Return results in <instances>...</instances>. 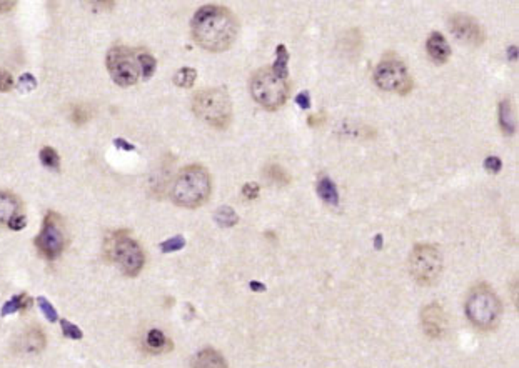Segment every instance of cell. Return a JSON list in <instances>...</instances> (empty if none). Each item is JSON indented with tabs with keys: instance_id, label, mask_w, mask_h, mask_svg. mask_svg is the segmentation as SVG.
<instances>
[{
	"instance_id": "obj_24",
	"label": "cell",
	"mask_w": 519,
	"mask_h": 368,
	"mask_svg": "<svg viewBox=\"0 0 519 368\" xmlns=\"http://www.w3.org/2000/svg\"><path fill=\"white\" fill-rule=\"evenodd\" d=\"M237 213L227 205L218 208V212H215V222L220 227H225V229H231V227L237 224Z\"/></svg>"
},
{
	"instance_id": "obj_38",
	"label": "cell",
	"mask_w": 519,
	"mask_h": 368,
	"mask_svg": "<svg viewBox=\"0 0 519 368\" xmlns=\"http://www.w3.org/2000/svg\"><path fill=\"white\" fill-rule=\"evenodd\" d=\"M114 145H115V147H119V148L127 150V152H129V150H135L134 145H132V144H129V142H125L124 139H115V140H114Z\"/></svg>"
},
{
	"instance_id": "obj_34",
	"label": "cell",
	"mask_w": 519,
	"mask_h": 368,
	"mask_svg": "<svg viewBox=\"0 0 519 368\" xmlns=\"http://www.w3.org/2000/svg\"><path fill=\"white\" fill-rule=\"evenodd\" d=\"M484 167H486L487 172L498 174V172L501 170V167H503V162H501L498 157H487L484 160Z\"/></svg>"
},
{
	"instance_id": "obj_26",
	"label": "cell",
	"mask_w": 519,
	"mask_h": 368,
	"mask_svg": "<svg viewBox=\"0 0 519 368\" xmlns=\"http://www.w3.org/2000/svg\"><path fill=\"white\" fill-rule=\"evenodd\" d=\"M156 58L147 52V50H142L141 52V67H142V77L144 79H149L152 74L156 72Z\"/></svg>"
},
{
	"instance_id": "obj_33",
	"label": "cell",
	"mask_w": 519,
	"mask_h": 368,
	"mask_svg": "<svg viewBox=\"0 0 519 368\" xmlns=\"http://www.w3.org/2000/svg\"><path fill=\"white\" fill-rule=\"evenodd\" d=\"M242 195L246 198H249V200L257 198V197H259V185H257L256 182L246 184V185H244V189H242Z\"/></svg>"
},
{
	"instance_id": "obj_6",
	"label": "cell",
	"mask_w": 519,
	"mask_h": 368,
	"mask_svg": "<svg viewBox=\"0 0 519 368\" xmlns=\"http://www.w3.org/2000/svg\"><path fill=\"white\" fill-rule=\"evenodd\" d=\"M249 89L252 99L269 112H276L277 108H281L287 102L289 92H291L289 82L276 75V72L270 67L259 69L252 75Z\"/></svg>"
},
{
	"instance_id": "obj_30",
	"label": "cell",
	"mask_w": 519,
	"mask_h": 368,
	"mask_svg": "<svg viewBox=\"0 0 519 368\" xmlns=\"http://www.w3.org/2000/svg\"><path fill=\"white\" fill-rule=\"evenodd\" d=\"M17 87H19L20 92H30V90H34L35 87H37V80H35L34 75L24 74L19 79V84H17Z\"/></svg>"
},
{
	"instance_id": "obj_13",
	"label": "cell",
	"mask_w": 519,
	"mask_h": 368,
	"mask_svg": "<svg viewBox=\"0 0 519 368\" xmlns=\"http://www.w3.org/2000/svg\"><path fill=\"white\" fill-rule=\"evenodd\" d=\"M45 345H47V340H45L44 331L37 329V326H32V329H27L15 340L13 348L19 353H24V355H37L45 348Z\"/></svg>"
},
{
	"instance_id": "obj_3",
	"label": "cell",
	"mask_w": 519,
	"mask_h": 368,
	"mask_svg": "<svg viewBox=\"0 0 519 368\" xmlns=\"http://www.w3.org/2000/svg\"><path fill=\"white\" fill-rule=\"evenodd\" d=\"M104 255L127 277L139 275L146 265V253L127 230L112 231L104 242Z\"/></svg>"
},
{
	"instance_id": "obj_29",
	"label": "cell",
	"mask_w": 519,
	"mask_h": 368,
	"mask_svg": "<svg viewBox=\"0 0 519 368\" xmlns=\"http://www.w3.org/2000/svg\"><path fill=\"white\" fill-rule=\"evenodd\" d=\"M184 245H186V240H184V237H180V235H177V237H173L170 240H167V242L162 243L161 245V250L164 253H167V252H175V250L184 248Z\"/></svg>"
},
{
	"instance_id": "obj_4",
	"label": "cell",
	"mask_w": 519,
	"mask_h": 368,
	"mask_svg": "<svg viewBox=\"0 0 519 368\" xmlns=\"http://www.w3.org/2000/svg\"><path fill=\"white\" fill-rule=\"evenodd\" d=\"M464 310L469 322L482 331H491L499 325L503 317V303L487 284H477L469 290Z\"/></svg>"
},
{
	"instance_id": "obj_5",
	"label": "cell",
	"mask_w": 519,
	"mask_h": 368,
	"mask_svg": "<svg viewBox=\"0 0 519 368\" xmlns=\"http://www.w3.org/2000/svg\"><path fill=\"white\" fill-rule=\"evenodd\" d=\"M192 110L214 129H227L232 120V102L224 89H204L192 97Z\"/></svg>"
},
{
	"instance_id": "obj_28",
	"label": "cell",
	"mask_w": 519,
	"mask_h": 368,
	"mask_svg": "<svg viewBox=\"0 0 519 368\" xmlns=\"http://www.w3.org/2000/svg\"><path fill=\"white\" fill-rule=\"evenodd\" d=\"M37 302H39V307H40V310H42L45 319H47L49 322H52V324L54 322H57V312H56V308L52 307V303H49L44 297H39Z\"/></svg>"
},
{
	"instance_id": "obj_1",
	"label": "cell",
	"mask_w": 519,
	"mask_h": 368,
	"mask_svg": "<svg viewBox=\"0 0 519 368\" xmlns=\"http://www.w3.org/2000/svg\"><path fill=\"white\" fill-rule=\"evenodd\" d=\"M191 30L199 47L209 52H224L237 40L239 20L227 7L211 4L196 12Z\"/></svg>"
},
{
	"instance_id": "obj_22",
	"label": "cell",
	"mask_w": 519,
	"mask_h": 368,
	"mask_svg": "<svg viewBox=\"0 0 519 368\" xmlns=\"http://www.w3.org/2000/svg\"><path fill=\"white\" fill-rule=\"evenodd\" d=\"M196 79H197V72L194 69H191V67H184V69L175 72L174 84L177 85V87L191 89L194 85V82H196Z\"/></svg>"
},
{
	"instance_id": "obj_21",
	"label": "cell",
	"mask_w": 519,
	"mask_h": 368,
	"mask_svg": "<svg viewBox=\"0 0 519 368\" xmlns=\"http://www.w3.org/2000/svg\"><path fill=\"white\" fill-rule=\"evenodd\" d=\"M287 65H289V52L286 45L281 44L276 50V62H274V65L270 67V69L276 72V75L281 77V79L287 80Z\"/></svg>"
},
{
	"instance_id": "obj_7",
	"label": "cell",
	"mask_w": 519,
	"mask_h": 368,
	"mask_svg": "<svg viewBox=\"0 0 519 368\" xmlns=\"http://www.w3.org/2000/svg\"><path fill=\"white\" fill-rule=\"evenodd\" d=\"M141 52L142 49H127V47H112L107 53V70L120 87H130L135 85L142 77L141 67Z\"/></svg>"
},
{
	"instance_id": "obj_42",
	"label": "cell",
	"mask_w": 519,
	"mask_h": 368,
	"mask_svg": "<svg viewBox=\"0 0 519 368\" xmlns=\"http://www.w3.org/2000/svg\"><path fill=\"white\" fill-rule=\"evenodd\" d=\"M381 240H382L381 235H377V237H376V248H381Z\"/></svg>"
},
{
	"instance_id": "obj_16",
	"label": "cell",
	"mask_w": 519,
	"mask_h": 368,
	"mask_svg": "<svg viewBox=\"0 0 519 368\" xmlns=\"http://www.w3.org/2000/svg\"><path fill=\"white\" fill-rule=\"evenodd\" d=\"M191 368H229V365L218 350L204 348L192 358Z\"/></svg>"
},
{
	"instance_id": "obj_41",
	"label": "cell",
	"mask_w": 519,
	"mask_h": 368,
	"mask_svg": "<svg viewBox=\"0 0 519 368\" xmlns=\"http://www.w3.org/2000/svg\"><path fill=\"white\" fill-rule=\"evenodd\" d=\"M516 57H518V49L513 45V47H509V58H511V61H514V58H516Z\"/></svg>"
},
{
	"instance_id": "obj_37",
	"label": "cell",
	"mask_w": 519,
	"mask_h": 368,
	"mask_svg": "<svg viewBox=\"0 0 519 368\" xmlns=\"http://www.w3.org/2000/svg\"><path fill=\"white\" fill-rule=\"evenodd\" d=\"M324 122H326V113L324 112H318V113H314V115L309 117V125H313V127L323 125Z\"/></svg>"
},
{
	"instance_id": "obj_32",
	"label": "cell",
	"mask_w": 519,
	"mask_h": 368,
	"mask_svg": "<svg viewBox=\"0 0 519 368\" xmlns=\"http://www.w3.org/2000/svg\"><path fill=\"white\" fill-rule=\"evenodd\" d=\"M13 87V77L7 70L0 69V92H8Z\"/></svg>"
},
{
	"instance_id": "obj_11",
	"label": "cell",
	"mask_w": 519,
	"mask_h": 368,
	"mask_svg": "<svg viewBox=\"0 0 519 368\" xmlns=\"http://www.w3.org/2000/svg\"><path fill=\"white\" fill-rule=\"evenodd\" d=\"M449 27L456 39L463 40V42L469 45L480 47V45L486 42V34L482 27L477 24V20L473 19L471 15H466V13H456V15L451 17Z\"/></svg>"
},
{
	"instance_id": "obj_35",
	"label": "cell",
	"mask_w": 519,
	"mask_h": 368,
	"mask_svg": "<svg viewBox=\"0 0 519 368\" xmlns=\"http://www.w3.org/2000/svg\"><path fill=\"white\" fill-rule=\"evenodd\" d=\"M25 225H27L25 215H24V213H20V215H17L15 219L11 220V224H8L7 227H8V229H12V230H22Z\"/></svg>"
},
{
	"instance_id": "obj_2",
	"label": "cell",
	"mask_w": 519,
	"mask_h": 368,
	"mask_svg": "<svg viewBox=\"0 0 519 368\" xmlns=\"http://www.w3.org/2000/svg\"><path fill=\"white\" fill-rule=\"evenodd\" d=\"M212 192L211 174L202 165H187L175 175L170 185V200L184 208H197L209 200Z\"/></svg>"
},
{
	"instance_id": "obj_8",
	"label": "cell",
	"mask_w": 519,
	"mask_h": 368,
	"mask_svg": "<svg viewBox=\"0 0 519 368\" xmlns=\"http://www.w3.org/2000/svg\"><path fill=\"white\" fill-rule=\"evenodd\" d=\"M409 272L423 287L437 284L442 274V255L439 248L431 243L414 245L409 255Z\"/></svg>"
},
{
	"instance_id": "obj_9",
	"label": "cell",
	"mask_w": 519,
	"mask_h": 368,
	"mask_svg": "<svg viewBox=\"0 0 519 368\" xmlns=\"http://www.w3.org/2000/svg\"><path fill=\"white\" fill-rule=\"evenodd\" d=\"M67 243V231L62 217L56 212H49L45 215L42 229L35 239V247L49 260H54L64 252Z\"/></svg>"
},
{
	"instance_id": "obj_31",
	"label": "cell",
	"mask_w": 519,
	"mask_h": 368,
	"mask_svg": "<svg viewBox=\"0 0 519 368\" xmlns=\"http://www.w3.org/2000/svg\"><path fill=\"white\" fill-rule=\"evenodd\" d=\"M89 119H90V113L87 108H84L82 106H77L74 110H72V122H74V124L84 125Z\"/></svg>"
},
{
	"instance_id": "obj_25",
	"label": "cell",
	"mask_w": 519,
	"mask_h": 368,
	"mask_svg": "<svg viewBox=\"0 0 519 368\" xmlns=\"http://www.w3.org/2000/svg\"><path fill=\"white\" fill-rule=\"evenodd\" d=\"M40 162L44 163L49 169H58V163H61V157L52 147H44L40 150Z\"/></svg>"
},
{
	"instance_id": "obj_18",
	"label": "cell",
	"mask_w": 519,
	"mask_h": 368,
	"mask_svg": "<svg viewBox=\"0 0 519 368\" xmlns=\"http://www.w3.org/2000/svg\"><path fill=\"white\" fill-rule=\"evenodd\" d=\"M146 345L152 353H162V352H167V350L173 348L170 340L167 338V335L159 329H152L147 331Z\"/></svg>"
},
{
	"instance_id": "obj_14",
	"label": "cell",
	"mask_w": 519,
	"mask_h": 368,
	"mask_svg": "<svg viewBox=\"0 0 519 368\" xmlns=\"http://www.w3.org/2000/svg\"><path fill=\"white\" fill-rule=\"evenodd\" d=\"M22 213V202L15 193L0 190V225H8Z\"/></svg>"
},
{
	"instance_id": "obj_39",
	"label": "cell",
	"mask_w": 519,
	"mask_h": 368,
	"mask_svg": "<svg viewBox=\"0 0 519 368\" xmlns=\"http://www.w3.org/2000/svg\"><path fill=\"white\" fill-rule=\"evenodd\" d=\"M15 7V2H7V0H0V13L11 12Z\"/></svg>"
},
{
	"instance_id": "obj_10",
	"label": "cell",
	"mask_w": 519,
	"mask_h": 368,
	"mask_svg": "<svg viewBox=\"0 0 519 368\" xmlns=\"http://www.w3.org/2000/svg\"><path fill=\"white\" fill-rule=\"evenodd\" d=\"M374 82L386 92L408 95L413 90V79L404 63L398 58H384L379 62L374 70Z\"/></svg>"
},
{
	"instance_id": "obj_12",
	"label": "cell",
	"mask_w": 519,
	"mask_h": 368,
	"mask_svg": "<svg viewBox=\"0 0 519 368\" xmlns=\"http://www.w3.org/2000/svg\"><path fill=\"white\" fill-rule=\"evenodd\" d=\"M421 325L426 337L441 338L446 334V315L439 303H430L421 310Z\"/></svg>"
},
{
	"instance_id": "obj_15",
	"label": "cell",
	"mask_w": 519,
	"mask_h": 368,
	"mask_svg": "<svg viewBox=\"0 0 519 368\" xmlns=\"http://www.w3.org/2000/svg\"><path fill=\"white\" fill-rule=\"evenodd\" d=\"M426 50H427V56L432 58V62L436 63H444L448 62V58L451 57V47L448 44V40L444 39V35L439 34V32H432L426 42Z\"/></svg>"
},
{
	"instance_id": "obj_23",
	"label": "cell",
	"mask_w": 519,
	"mask_h": 368,
	"mask_svg": "<svg viewBox=\"0 0 519 368\" xmlns=\"http://www.w3.org/2000/svg\"><path fill=\"white\" fill-rule=\"evenodd\" d=\"M30 300L27 298L25 293L22 295H15V297H12L8 302L4 305L2 308V315H12V313L15 312H20V310H25L27 307H29Z\"/></svg>"
},
{
	"instance_id": "obj_20",
	"label": "cell",
	"mask_w": 519,
	"mask_h": 368,
	"mask_svg": "<svg viewBox=\"0 0 519 368\" xmlns=\"http://www.w3.org/2000/svg\"><path fill=\"white\" fill-rule=\"evenodd\" d=\"M264 174L265 177H268V180L270 182V184L287 185L289 182H291V175H289L281 165H277V163H270V165L265 167Z\"/></svg>"
},
{
	"instance_id": "obj_27",
	"label": "cell",
	"mask_w": 519,
	"mask_h": 368,
	"mask_svg": "<svg viewBox=\"0 0 519 368\" xmlns=\"http://www.w3.org/2000/svg\"><path fill=\"white\" fill-rule=\"evenodd\" d=\"M61 326H62V334H64L67 338H70V340H80V338L84 337L82 330H80L77 325L70 324L69 320H62L61 322Z\"/></svg>"
},
{
	"instance_id": "obj_19",
	"label": "cell",
	"mask_w": 519,
	"mask_h": 368,
	"mask_svg": "<svg viewBox=\"0 0 519 368\" xmlns=\"http://www.w3.org/2000/svg\"><path fill=\"white\" fill-rule=\"evenodd\" d=\"M499 127L504 135H513L514 130H516V125H514L513 120L511 103H509L508 99L501 100L499 102Z\"/></svg>"
},
{
	"instance_id": "obj_17",
	"label": "cell",
	"mask_w": 519,
	"mask_h": 368,
	"mask_svg": "<svg viewBox=\"0 0 519 368\" xmlns=\"http://www.w3.org/2000/svg\"><path fill=\"white\" fill-rule=\"evenodd\" d=\"M318 195L327 205H337L339 203V193H337L336 185L329 179L327 175H320L318 179Z\"/></svg>"
},
{
	"instance_id": "obj_36",
	"label": "cell",
	"mask_w": 519,
	"mask_h": 368,
	"mask_svg": "<svg viewBox=\"0 0 519 368\" xmlns=\"http://www.w3.org/2000/svg\"><path fill=\"white\" fill-rule=\"evenodd\" d=\"M297 106H299L302 110H309L311 108V99H309V94L308 92H302L297 95Z\"/></svg>"
},
{
	"instance_id": "obj_40",
	"label": "cell",
	"mask_w": 519,
	"mask_h": 368,
	"mask_svg": "<svg viewBox=\"0 0 519 368\" xmlns=\"http://www.w3.org/2000/svg\"><path fill=\"white\" fill-rule=\"evenodd\" d=\"M249 287H251L252 290H254V292H264V290H265L264 284H259V281H251Z\"/></svg>"
}]
</instances>
